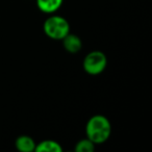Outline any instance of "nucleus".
Listing matches in <instances>:
<instances>
[{"label":"nucleus","instance_id":"f257e3e1","mask_svg":"<svg viewBox=\"0 0 152 152\" xmlns=\"http://www.w3.org/2000/svg\"><path fill=\"white\" fill-rule=\"evenodd\" d=\"M86 134L95 145L103 144L112 134V124L105 116L95 115L89 119L86 125Z\"/></svg>","mask_w":152,"mask_h":152},{"label":"nucleus","instance_id":"f03ea898","mask_svg":"<svg viewBox=\"0 0 152 152\" xmlns=\"http://www.w3.org/2000/svg\"><path fill=\"white\" fill-rule=\"evenodd\" d=\"M43 30L49 39L61 41L70 32V24L68 20L61 16L51 14L50 17L45 20Z\"/></svg>","mask_w":152,"mask_h":152},{"label":"nucleus","instance_id":"7ed1b4c3","mask_svg":"<svg viewBox=\"0 0 152 152\" xmlns=\"http://www.w3.org/2000/svg\"><path fill=\"white\" fill-rule=\"evenodd\" d=\"M107 66L106 55L102 51L95 50L89 52L83 61V68L90 75H99Z\"/></svg>","mask_w":152,"mask_h":152},{"label":"nucleus","instance_id":"20e7f679","mask_svg":"<svg viewBox=\"0 0 152 152\" xmlns=\"http://www.w3.org/2000/svg\"><path fill=\"white\" fill-rule=\"evenodd\" d=\"M61 41H63V46L65 50L72 54L79 52L83 48V42L77 34L69 32Z\"/></svg>","mask_w":152,"mask_h":152},{"label":"nucleus","instance_id":"39448f33","mask_svg":"<svg viewBox=\"0 0 152 152\" xmlns=\"http://www.w3.org/2000/svg\"><path fill=\"white\" fill-rule=\"evenodd\" d=\"M64 0H36L37 7L44 14H54L63 5Z\"/></svg>","mask_w":152,"mask_h":152},{"label":"nucleus","instance_id":"423d86ee","mask_svg":"<svg viewBox=\"0 0 152 152\" xmlns=\"http://www.w3.org/2000/svg\"><path fill=\"white\" fill-rule=\"evenodd\" d=\"M36 142L34 141L32 137H30L29 135H20L16 139L15 146L16 149L19 150L21 152H32L34 151L36 148Z\"/></svg>","mask_w":152,"mask_h":152},{"label":"nucleus","instance_id":"0eeeda50","mask_svg":"<svg viewBox=\"0 0 152 152\" xmlns=\"http://www.w3.org/2000/svg\"><path fill=\"white\" fill-rule=\"evenodd\" d=\"M34 151L36 152H61L63 151V148H61V144L53 141V140H45V141H42L39 144H37L36 148H34Z\"/></svg>","mask_w":152,"mask_h":152},{"label":"nucleus","instance_id":"6e6552de","mask_svg":"<svg viewBox=\"0 0 152 152\" xmlns=\"http://www.w3.org/2000/svg\"><path fill=\"white\" fill-rule=\"evenodd\" d=\"M75 152H93L95 150V144L89 139H83L77 142L74 148Z\"/></svg>","mask_w":152,"mask_h":152}]
</instances>
